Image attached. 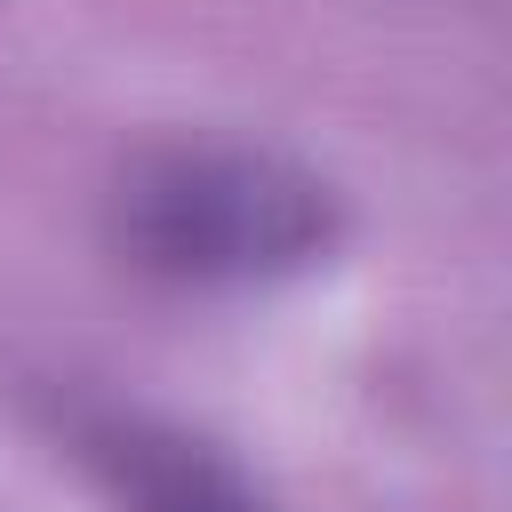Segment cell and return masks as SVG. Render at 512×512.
I'll return each mask as SVG.
<instances>
[{"mask_svg":"<svg viewBox=\"0 0 512 512\" xmlns=\"http://www.w3.org/2000/svg\"><path fill=\"white\" fill-rule=\"evenodd\" d=\"M112 248L176 288H272L344 240V200L320 168L240 136H168L120 160L104 192Z\"/></svg>","mask_w":512,"mask_h":512,"instance_id":"1","label":"cell"},{"mask_svg":"<svg viewBox=\"0 0 512 512\" xmlns=\"http://www.w3.org/2000/svg\"><path fill=\"white\" fill-rule=\"evenodd\" d=\"M96 464L120 512H264V496L192 432L112 424L96 432Z\"/></svg>","mask_w":512,"mask_h":512,"instance_id":"2","label":"cell"}]
</instances>
